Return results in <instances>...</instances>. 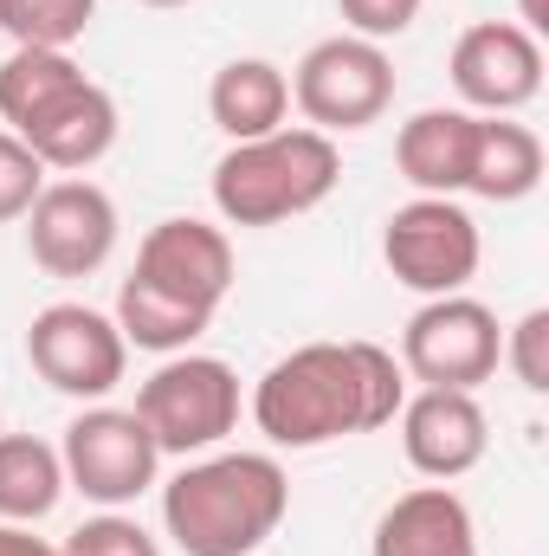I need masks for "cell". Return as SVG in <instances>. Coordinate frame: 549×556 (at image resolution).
I'll use <instances>...</instances> for the list:
<instances>
[{
    "mask_svg": "<svg viewBox=\"0 0 549 556\" xmlns=\"http://www.w3.org/2000/svg\"><path fill=\"white\" fill-rule=\"evenodd\" d=\"M130 278L149 285V291H162V298H175L181 311L214 317V311L227 304V291H233V240H227L220 227L194 220V214L155 220V227L142 233L137 273Z\"/></svg>",
    "mask_w": 549,
    "mask_h": 556,
    "instance_id": "8fae6325",
    "label": "cell"
},
{
    "mask_svg": "<svg viewBox=\"0 0 549 556\" xmlns=\"http://www.w3.org/2000/svg\"><path fill=\"white\" fill-rule=\"evenodd\" d=\"M284 111H291V78L272 59H227L207 85V117L233 142L284 130Z\"/></svg>",
    "mask_w": 549,
    "mask_h": 556,
    "instance_id": "e0dca14e",
    "label": "cell"
},
{
    "mask_svg": "<svg viewBox=\"0 0 549 556\" xmlns=\"http://www.w3.org/2000/svg\"><path fill=\"white\" fill-rule=\"evenodd\" d=\"M369 556H478V525L452 485H413L375 518Z\"/></svg>",
    "mask_w": 549,
    "mask_h": 556,
    "instance_id": "9a60e30c",
    "label": "cell"
},
{
    "mask_svg": "<svg viewBox=\"0 0 549 556\" xmlns=\"http://www.w3.org/2000/svg\"><path fill=\"white\" fill-rule=\"evenodd\" d=\"M452 91L485 111V117H511L544 91V46L531 26L518 20H478L459 33L452 46Z\"/></svg>",
    "mask_w": 549,
    "mask_h": 556,
    "instance_id": "7c38bea8",
    "label": "cell"
},
{
    "mask_svg": "<svg viewBox=\"0 0 549 556\" xmlns=\"http://www.w3.org/2000/svg\"><path fill=\"white\" fill-rule=\"evenodd\" d=\"M291 511L272 453H214L162 485V525L188 556H253Z\"/></svg>",
    "mask_w": 549,
    "mask_h": 556,
    "instance_id": "7a4b0ae2",
    "label": "cell"
},
{
    "mask_svg": "<svg viewBox=\"0 0 549 556\" xmlns=\"http://www.w3.org/2000/svg\"><path fill=\"white\" fill-rule=\"evenodd\" d=\"M291 104H297L304 124L323 130V137L369 130V124H382V111L395 104V59H388L375 39H356V33L317 39V46L297 59V72H291Z\"/></svg>",
    "mask_w": 549,
    "mask_h": 556,
    "instance_id": "277c9868",
    "label": "cell"
},
{
    "mask_svg": "<svg viewBox=\"0 0 549 556\" xmlns=\"http://www.w3.org/2000/svg\"><path fill=\"white\" fill-rule=\"evenodd\" d=\"M491 446V420L478 408V395L465 389H420L413 402H401V453L420 479L446 485L465 479Z\"/></svg>",
    "mask_w": 549,
    "mask_h": 556,
    "instance_id": "4fadbf2b",
    "label": "cell"
},
{
    "mask_svg": "<svg viewBox=\"0 0 549 556\" xmlns=\"http://www.w3.org/2000/svg\"><path fill=\"white\" fill-rule=\"evenodd\" d=\"M408 369L382 343H304L253 389V420L272 446L310 453L343 433H375L401 415Z\"/></svg>",
    "mask_w": 549,
    "mask_h": 556,
    "instance_id": "6da1fadb",
    "label": "cell"
},
{
    "mask_svg": "<svg viewBox=\"0 0 549 556\" xmlns=\"http://www.w3.org/2000/svg\"><path fill=\"white\" fill-rule=\"evenodd\" d=\"M142 7H188V0H142Z\"/></svg>",
    "mask_w": 549,
    "mask_h": 556,
    "instance_id": "83f0119b",
    "label": "cell"
},
{
    "mask_svg": "<svg viewBox=\"0 0 549 556\" xmlns=\"http://www.w3.org/2000/svg\"><path fill=\"white\" fill-rule=\"evenodd\" d=\"M0 556H65V551L46 544V538H33L26 525H0Z\"/></svg>",
    "mask_w": 549,
    "mask_h": 556,
    "instance_id": "4316f807",
    "label": "cell"
},
{
    "mask_svg": "<svg viewBox=\"0 0 549 556\" xmlns=\"http://www.w3.org/2000/svg\"><path fill=\"white\" fill-rule=\"evenodd\" d=\"M498 356H505V330L491 317V304L452 291V298H426L408 317V337H401V369L426 389H478L498 376Z\"/></svg>",
    "mask_w": 549,
    "mask_h": 556,
    "instance_id": "52a82bcc",
    "label": "cell"
},
{
    "mask_svg": "<svg viewBox=\"0 0 549 556\" xmlns=\"http://www.w3.org/2000/svg\"><path fill=\"white\" fill-rule=\"evenodd\" d=\"M65 459L33 433H0V525H33L59 505Z\"/></svg>",
    "mask_w": 549,
    "mask_h": 556,
    "instance_id": "d6986e66",
    "label": "cell"
},
{
    "mask_svg": "<svg viewBox=\"0 0 549 556\" xmlns=\"http://www.w3.org/2000/svg\"><path fill=\"white\" fill-rule=\"evenodd\" d=\"M91 13H98V0H0V33L13 46H59L65 52L72 39H85Z\"/></svg>",
    "mask_w": 549,
    "mask_h": 556,
    "instance_id": "7402d4cb",
    "label": "cell"
},
{
    "mask_svg": "<svg viewBox=\"0 0 549 556\" xmlns=\"http://www.w3.org/2000/svg\"><path fill=\"white\" fill-rule=\"evenodd\" d=\"M207 324H214V317L181 311L175 298L149 291V285H137V278H124V291H117V330H124V343H137V350L181 356V350H194V337H201Z\"/></svg>",
    "mask_w": 549,
    "mask_h": 556,
    "instance_id": "44dd1931",
    "label": "cell"
},
{
    "mask_svg": "<svg viewBox=\"0 0 549 556\" xmlns=\"http://www.w3.org/2000/svg\"><path fill=\"white\" fill-rule=\"evenodd\" d=\"M343 175V155L323 130H272V137L233 142L214 168V207L233 227H278L330 201Z\"/></svg>",
    "mask_w": 549,
    "mask_h": 556,
    "instance_id": "3957f363",
    "label": "cell"
},
{
    "mask_svg": "<svg viewBox=\"0 0 549 556\" xmlns=\"http://www.w3.org/2000/svg\"><path fill=\"white\" fill-rule=\"evenodd\" d=\"M13 137L26 142L46 168H59V175H85V168H98V162L117 149V98H111L104 85L78 78L72 91H59L33 124H20Z\"/></svg>",
    "mask_w": 549,
    "mask_h": 556,
    "instance_id": "5bb4252c",
    "label": "cell"
},
{
    "mask_svg": "<svg viewBox=\"0 0 549 556\" xmlns=\"http://www.w3.org/2000/svg\"><path fill=\"white\" fill-rule=\"evenodd\" d=\"M85 72H78V59L72 52H59V46H13V59L0 65V117H7V130H20V124H33L59 91H72Z\"/></svg>",
    "mask_w": 549,
    "mask_h": 556,
    "instance_id": "ffe728a7",
    "label": "cell"
},
{
    "mask_svg": "<svg viewBox=\"0 0 549 556\" xmlns=\"http://www.w3.org/2000/svg\"><path fill=\"white\" fill-rule=\"evenodd\" d=\"M472 142H478V117L472 111H420L395 137V162H401V175L420 194H465Z\"/></svg>",
    "mask_w": 549,
    "mask_h": 556,
    "instance_id": "2e32d148",
    "label": "cell"
},
{
    "mask_svg": "<svg viewBox=\"0 0 549 556\" xmlns=\"http://www.w3.org/2000/svg\"><path fill=\"white\" fill-rule=\"evenodd\" d=\"M498 363H511V376L531 389V395H544L549 389V311H524L511 330H505V356Z\"/></svg>",
    "mask_w": 549,
    "mask_h": 556,
    "instance_id": "d4e9b609",
    "label": "cell"
},
{
    "mask_svg": "<svg viewBox=\"0 0 549 556\" xmlns=\"http://www.w3.org/2000/svg\"><path fill=\"white\" fill-rule=\"evenodd\" d=\"M137 420L155 433L162 453H207L240 427V376L220 356H168L137 389Z\"/></svg>",
    "mask_w": 549,
    "mask_h": 556,
    "instance_id": "5b68a950",
    "label": "cell"
},
{
    "mask_svg": "<svg viewBox=\"0 0 549 556\" xmlns=\"http://www.w3.org/2000/svg\"><path fill=\"white\" fill-rule=\"evenodd\" d=\"M65 485H78L91 505H130L155 485V466H162V446L155 433L137 420V408H85V415L65 427Z\"/></svg>",
    "mask_w": 549,
    "mask_h": 556,
    "instance_id": "9c48e42d",
    "label": "cell"
},
{
    "mask_svg": "<svg viewBox=\"0 0 549 556\" xmlns=\"http://www.w3.org/2000/svg\"><path fill=\"white\" fill-rule=\"evenodd\" d=\"M39 188H46V162L13 137V130H0V227L7 220H26V207L39 201Z\"/></svg>",
    "mask_w": 549,
    "mask_h": 556,
    "instance_id": "603a6c76",
    "label": "cell"
},
{
    "mask_svg": "<svg viewBox=\"0 0 549 556\" xmlns=\"http://www.w3.org/2000/svg\"><path fill=\"white\" fill-rule=\"evenodd\" d=\"M336 13H343V26L356 33V39H401L413 20H420V0H336Z\"/></svg>",
    "mask_w": 549,
    "mask_h": 556,
    "instance_id": "484cf974",
    "label": "cell"
},
{
    "mask_svg": "<svg viewBox=\"0 0 549 556\" xmlns=\"http://www.w3.org/2000/svg\"><path fill=\"white\" fill-rule=\"evenodd\" d=\"M26 247L52 278L98 273L117 253V201L85 175L46 181L39 201L26 207Z\"/></svg>",
    "mask_w": 549,
    "mask_h": 556,
    "instance_id": "30bf717a",
    "label": "cell"
},
{
    "mask_svg": "<svg viewBox=\"0 0 549 556\" xmlns=\"http://www.w3.org/2000/svg\"><path fill=\"white\" fill-rule=\"evenodd\" d=\"M59 551H65V556H162V551H155V538L142 531L137 518H124V511H104V518L78 525Z\"/></svg>",
    "mask_w": 549,
    "mask_h": 556,
    "instance_id": "cb8c5ba5",
    "label": "cell"
},
{
    "mask_svg": "<svg viewBox=\"0 0 549 556\" xmlns=\"http://www.w3.org/2000/svg\"><path fill=\"white\" fill-rule=\"evenodd\" d=\"M26 356L39 369V382H52L59 395L78 402H104L124 382L130 343L117 330V317L91 311V304H46L26 330Z\"/></svg>",
    "mask_w": 549,
    "mask_h": 556,
    "instance_id": "ba28073f",
    "label": "cell"
},
{
    "mask_svg": "<svg viewBox=\"0 0 549 556\" xmlns=\"http://www.w3.org/2000/svg\"><path fill=\"white\" fill-rule=\"evenodd\" d=\"M382 260L420 298H452L472 285L478 260H485V240H478V220L452 194H413L408 207L388 214Z\"/></svg>",
    "mask_w": 549,
    "mask_h": 556,
    "instance_id": "8992f818",
    "label": "cell"
},
{
    "mask_svg": "<svg viewBox=\"0 0 549 556\" xmlns=\"http://www.w3.org/2000/svg\"><path fill=\"white\" fill-rule=\"evenodd\" d=\"M544 181V137L505 117H478V142H472V175L465 194L478 201H524Z\"/></svg>",
    "mask_w": 549,
    "mask_h": 556,
    "instance_id": "ac0fdd59",
    "label": "cell"
}]
</instances>
